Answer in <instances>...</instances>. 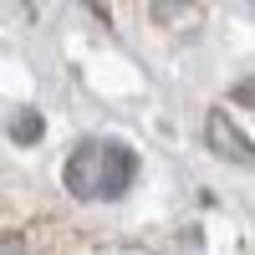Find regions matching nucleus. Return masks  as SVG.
Here are the masks:
<instances>
[{
  "mask_svg": "<svg viewBox=\"0 0 255 255\" xmlns=\"http://www.w3.org/2000/svg\"><path fill=\"white\" fill-rule=\"evenodd\" d=\"M138 179V153L118 138H82L67 163H61V184L67 194L92 204V199H123Z\"/></svg>",
  "mask_w": 255,
  "mask_h": 255,
  "instance_id": "obj_1",
  "label": "nucleus"
},
{
  "mask_svg": "<svg viewBox=\"0 0 255 255\" xmlns=\"http://www.w3.org/2000/svg\"><path fill=\"white\" fill-rule=\"evenodd\" d=\"M10 138H20V143H36V138H41V118H36V113H20V118H10Z\"/></svg>",
  "mask_w": 255,
  "mask_h": 255,
  "instance_id": "obj_3",
  "label": "nucleus"
},
{
  "mask_svg": "<svg viewBox=\"0 0 255 255\" xmlns=\"http://www.w3.org/2000/svg\"><path fill=\"white\" fill-rule=\"evenodd\" d=\"M204 138H209V148H215L220 158H230V163L250 168V138L240 133L235 123H230V113H225V108H215V113L204 118Z\"/></svg>",
  "mask_w": 255,
  "mask_h": 255,
  "instance_id": "obj_2",
  "label": "nucleus"
},
{
  "mask_svg": "<svg viewBox=\"0 0 255 255\" xmlns=\"http://www.w3.org/2000/svg\"><path fill=\"white\" fill-rule=\"evenodd\" d=\"M0 255H26V240H20V235H5V240H0Z\"/></svg>",
  "mask_w": 255,
  "mask_h": 255,
  "instance_id": "obj_4",
  "label": "nucleus"
}]
</instances>
